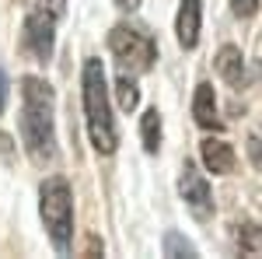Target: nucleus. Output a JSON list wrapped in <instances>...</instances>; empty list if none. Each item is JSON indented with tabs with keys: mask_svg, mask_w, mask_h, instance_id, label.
<instances>
[{
	"mask_svg": "<svg viewBox=\"0 0 262 259\" xmlns=\"http://www.w3.org/2000/svg\"><path fill=\"white\" fill-rule=\"evenodd\" d=\"M56 14H49L46 7H35L28 18H25V49L35 63H46L53 56V46H56Z\"/></svg>",
	"mask_w": 262,
	"mask_h": 259,
	"instance_id": "5",
	"label": "nucleus"
},
{
	"mask_svg": "<svg viewBox=\"0 0 262 259\" xmlns=\"http://www.w3.org/2000/svg\"><path fill=\"white\" fill-rule=\"evenodd\" d=\"M81 88H84V119H88L91 147L98 154H112L119 147V130H116V119H112V102H108V84H105L101 60H95V56L84 60Z\"/></svg>",
	"mask_w": 262,
	"mask_h": 259,
	"instance_id": "2",
	"label": "nucleus"
},
{
	"mask_svg": "<svg viewBox=\"0 0 262 259\" xmlns=\"http://www.w3.org/2000/svg\"><path fill=\"white\" fill-rule=\"evenodd\" d=\"M200 154H203V165H206V172H213V175H231L234 172V147L221 137H210L200 144Z\"/></svg>",
	"mask_w": 262,
	"mask_h": 259,
	"instance_id": "8",
	"label": "nucleus"
},
{
	"mask_svg": "<svg viewBox=\"0 0 262 259\" xmlns=\"http://www.w3.org/2000/svg\"><path fill=\"white\" fill-rule=\"evenodd\" d=\"M200 25H203V0H182L179 18H175V35L182 49H196L200 42Z\"/></svg>",
	"mask_w": 262,
	"mask_h": 259,
	"instance_id": "7",
	"label": "nucleus"
},
{
	"mask_svg": "<svg viewBox=\"0 0 262 259\" xmlns=\"http://www.w3.org/2000/svg\"><path fill=\"white\" fill-rule=\"evenodd\" d=\"M0 154L11 161V137H7V133H0Z\"/></svg>",
	"mask_w": 262,
	"mask_h": 259,
	"instance_id": "19",
	"label": "nucleus"
},
{
	"mask_svg": "<svg viewBox=\"0 0 262 259\" xmlns=\"http://www.w3.org/2000/svg\"><path fill=\"white\" fill-rule=\"evenodd\" d=\"M39 7H46V11H49V14H56V18L67 14V0H39Z\"/></svg>",
	"mask_w": 262,
	"mask_h": 259,
	"instance_id": "17",
	"label": "nucleus"
},
{
	"mask_svg": "<svg viewBox=\"0 0 262 259\" xmlns=\"http://www.w3.org/2000/svg\"><path fill=\"white\" fill-rule=\"evenodd\" d=\"M53 88L42 77L21 81V144L32 165H53L56 161V130H53Z\"/></svg>",
	"mask_w": 262,
	"mask_h": 259,
	"instance_id": "1",
	"label": "nucleus"
},
{
	"mask_svg": "<svg viewBox=\"0 0 262 259\" xmlns=\"http://www.w3.org/2000/svg\"><path fill=\"white\" fill-rule=\"evenodd\" d=\"M179 193H182V200H185V207L192 210V217H196V221H210V214H213L210 182L203 179V172L196 168V165H192V161H185V165H182Z\"/></svg>",
	"mask_w": 262,
	"mask_h": 259,
	"instance_id": "6",
	"label": "nucleus"
},
{
	"mask_svg": "<svg viewBox=\"0 0 262 259\" xmlns=\"http://www.w3.org/2000/svg\"><path fill=\"white\" fill-rule=\"evenodd\" d=\"M164 256H171V259H192L196 256V245L189 238H182L179 231H164Z\"/></svg>",
	"mask_w": 262,
	"mask_h": 259,
	"instance_id": "14",
	"label": "nucleus"
},
{
	"mask_svg": "<svg viewBox=\"0 0 262 259\" xmlns=\"http://www.w3.org/2000/svg\"><path fill=\"white\" fill-rule=\"evenodd\" d=\"M140 137H143V151H147V154H158V151H161V112H158V109H147V112H143Z\"/></svg>",
	"mask_w": 262,
	"mask_h": 259,
	"instance_id": "11",
	"label": "nucleus"
},
{
	"mask_svg": "<svg viewBox=\"0 0 262 259\" xmlns=\"http://www.w3.org/2000/svg\"><path fill=\"white\" fill-rule=\"evenodd\" d=\"M231 11H234L238 18H252V14L259 11V0H231Z\"/></svg>",
	"mask_w": 262,
	"mask_h": 259,
	"instance_id": "15",
	"label": "nucleus"
},
{
	"mask_svg": "<svg viewBox=\"0 0 262 259\" xmlns=\"http://www.w3.org/2000/svg\"><path fill=\"white\" fill-rule=\"evenodd\" d=\"M39 214L53 249L70 252V245H74V196H70V186L63 175H49L39 186Z\"/></svg>",
	"mask_w": 262,
	"mask_h": 259,
	"instance_id": "3",
	"label": "nucleus"
},
{
	"mask_svg": "<svg viewBox=\"0 0 262 259\" xmlns=\"http://www.w3.org/2000/svg\"><path fill=\"white\" fill-rule=\"evenodd\" d=\"M217 70H221L224 81H231L234 88H242L248 81L255 77V70H248L245 67V56L238 46H221V53H217Z\"/></svg>",
	"mask_w": 262,
	"mask_h": 259,
	"instance_id": "9",
	"label": "nucleus"
},
{
	"mask_svg": "<svg viewBox=\"0 0 262 259\" xmlns=\"http://www.w3.org/2000/svg\"><path fill=\"white\" fill-rule=\"evenodd\" d=\"M248 158L262 172V137H248Z\"/></svg>",
	"mask_w": 262,
	"mask_h": 259,
	"instance_id": "16",
	"label": "nucleus"
},
{
	"mask_svg": "<svg viewBox=\"0 0 262 259\" xmlns=\"http://www.w3.org/2000/svg\"><path fill=\"white\" fill-rule=\"evenodd\" d=\"M137 4L140 0H116V7H122V11H137Z\"/></svg>",
	"mask_w": 262,
	"mask_h": 259,
	"instance_id": "21",
	"label": "nucleus"
},
{
	"mask_svg": "<svg viewBox=\"0 0 262 259\" xmlns=\"http://www.w3.org/2000/svg\"><path fill=\"white\" fill-rule=\"evenodd\" d=\"M116 98H119L122 112H133V109L140 105V88H137V81L129 77V74H122V77L116 81Z\"/></svg>",
	"mask_w": 262,
	"mask_h": 259,
	"instance_id": "13",
	"label": "nucleus"
},
{
	"mask_svg": "<svg viewBox=\"0 0 262 259\" xmlns=\"http://www.w3.org/2000/svg\"><path fill=\"white\" fill-rule=\"evenodd\" d=\"M238 252L252 259H262V228L259 224H242L238 228Z\"/></svg>",
	"mask_w": 262,
	"mask_h": 259,
	"instance_id": "12",
	"label": "nucleus"
},
{
	"mask_svg": "<svg viewBox=\"0 0 262 259\" xmlns=\"http://www.w3.org/2000/svg\"><path fill=\"white\" fill-rule=\"evenodd\" d=\"M4 109H7V74L0 67V116H4Z\"/></svg>",
	"mask_w": 262,
	"mask_h": 259,
	"instance_id": "18",
	"label": "nucleus"
},
{
	"mask_svg": "<svg viewBox=\"0 0 262 259\" xmlns=\"http://www.w3.org/2000/svg\"><path fill=\"white\" fill-rule=\"evenodd\" d=\"M108 49H112L116 63L122 67V74H147L158 60L154 39L140 28H129V25H116L108 32Z\"/></svg>",
	"mask_w": 262,
	"mask_h": 259,
	"instance_id": "4",
	"label": "nucleus"
},
{
	"mask_svg": "<svg viewBox=\"0 0 262 259\" xmlns=\"http://www.w3.org/2000/svg\"><path fill=\"white\" fill-rule=\"evenodd\" d=\"M192 116L200 123L203 130H221L224 123L217 116V98H213V84L200 81L196 84V95H192Z\"/></svg>",
	"mask_w": 262,
	"mask_h": 259,
	"instance_id": "10",
	"label": "nucleus"
},
{
	"mask_svg": "<svg viewBox=\"0 0 262 259\" xmlns=\"http://www.w3.org/2000/svg\"><path fill=\"white\" fill-rule=\"evenodd\" d=\"M98 252H101V242L91 235V238H88V256H98Z\"/></svg>",
	"mask_w": 262,
	"mask_h": 259,
	"instance_id": "20",
	"label": "nucleus"
}]
</instances>
